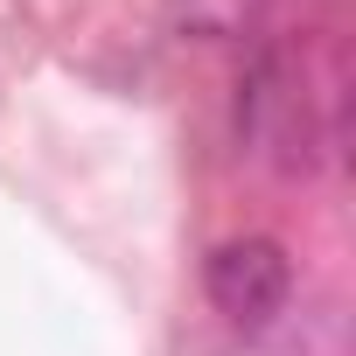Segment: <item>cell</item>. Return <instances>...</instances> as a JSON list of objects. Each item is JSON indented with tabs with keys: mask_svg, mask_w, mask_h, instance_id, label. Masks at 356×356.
I'll return each instance as SVG.
<instances>
[{
	"mask_svg": "<svg viewBox=\"0 0 356 356\" xmlns=\"http://www.w3.org/2000/svg\"><path fill=\"white\" fill-rule=\"evenodd\" d=\"M203 286H210V307H217L231 328L259 335V328H273V321L286 314V300H293V259H286L273 238H231V245L210 252Z\"/></svg>",
	"mask_w": 356,
	"mask_h": 356,
	"instance_id": "obj_1",
	"label": "cell"
}]
</instances>
